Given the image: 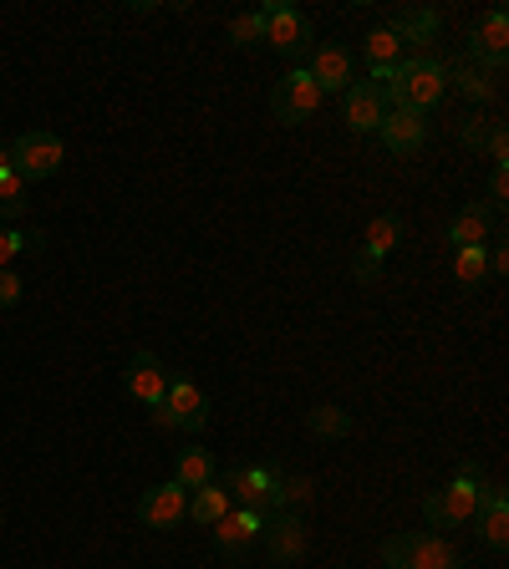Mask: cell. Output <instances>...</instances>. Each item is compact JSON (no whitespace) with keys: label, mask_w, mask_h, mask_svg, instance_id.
<instances>
[{"label":"cell","mask_w":509,"mask_h":569,"mask_svg":"<svg viewBox=\"0 0 509 569\" xmlns=\"http://www.w3.org/2000/svg\"><path fill=\"white\" fill-rule=\"evenodd\" d=\"M469 62L479 72H489V77H499L509 62V15L505 6H495V11H484L479 21H474L469 31Z\"/></svg>","instance_id":"7"},{"label":"cell","mask_w":509,"mask_h":569,"mask_svg":"<svg viewBox=\"0 0 509 569\" xmlns=\"http://www.w3.org/2000/svg\"><path fill=\"white\" fill-rule=\"evenodd\" d=\"M306 433H311V437H347V433H351L347 407H332V402L311 407V412H306Z\"/></svg>","instance_id":"25"},{"label":"cell","mask_w":509,"mask_h":569,"mask_svg":"<svg viewBox=\"0 0 509 569\" xmlns=\"http://www.w3.org/2000/svg\"><path fill=\"white\" fill-rule=\"evenodd\" d=\"M484 204H489V209H505V204H509V168L489 173V199H484Z\"/></svg>","instance_id":"34"},{"label":"cell","mask_w":509,"mask_h":569,"mask_svg":"<svg viewBox=\"0 0 509 569\" xmlns=\"http://www.w3.org/2000/svg\"><path fill=\"white\" fill-rule=\"evenodd\" d=\"M6 173H11V143L0 138V178H6Z\"/></svg>","instance_id":"37"},{"label":"cell","mask_w":509,"mask_h":569,"mask_svg":"<svg viewBox=\"0 0 509 569\" xmlns=\"http://www.w3.org/2000/svg\"><path fill=\"white\" fill-rule=\"evenodd\" d=\"M489 229H495V209L484 199L464 204V209L454 214V225H448V244L454 250H469V244H489Z\"/></svg>","instance_id":"16"},{"label":"cell","mask_w":509,"mask_h":569,"mask_svg":"<svg viewBox=\"0 0 509 569\" xmlns=\"http://www.w3.org/2000/svg\"><path fill=\"white\" fill-rule=\"evenodd\" d=\"M138 524H143V529H178V524H188V489H178V483H153V489L138 499Z\"/></svg>","instance_id":"9"},{"label":"cell","mask_w":509,"mask_h":569,"mask_svg":"<svg viewBox=\"0 0 509 569\" xmlns=\"http://www.w3.org/2000/svg\"><path fill=\"white\" fill-rule=\"evenodd\" d=\"M479 499H484V468L479 463H464L448 489H438V493L423 499V518H429L433 529H458V524H469V518H474Z\"/></svg>","instance_id":"1"},{"label":"cell","mask_w":509,"mask_h":569,"mask_svg":"<svg viewBox=\"0 0 509 569\" xmlns=\"http://www.w3.org/2000/svg\"><path fill=\"white\" fill-rule=\"evenodd\" d=\"M316 107H322V92H316V81L306 77V67H291L275 87H270V118L285 122V128L311 122L316 118Z\"/></svg>","instance_id":"6"},{"label":"cell","mask_w":509,"mask_h":569,"mask_svg":"<svg viewBox=\"0 0 509 569\" xmlns=\"http://www.w3.org/2000/svg\"><path fill=\"white\" fill-rule=\"evenodd\" d=\"M351 275H357V285H377L382 280V260H372V254H351Z\"/></svg>","instance_id":"33"},{"label":"cell","mask_w":509,"mask_h":569,"mask_svg":"<svg viewBox=\"0 0 509 569\" xmlns=\"http://www.w3.org/2000/svg\"><path fill=\"white\" fill-rule=\"evenodd\" d=\"M163 407L178 417V433H204V423H209V402H204V392L194 382H184V376H169Z\"/></svg>","instance_id":"15"},{"label":"cell","mask_w":509,"mask_h":569,"mask_svg":"<svg viewBox=\"0 0 509 569\" xmlns=\"http://www.w3.org/2000/svg\"><path fill=\"white\" fill-rule=\"evenodd\" d=\"M67 163V143L56 133H46V128H31V133H21L11 143V168L26 178V184H41V178H52L56 168Z\"/></svg>","instance_id":"5"},{"label":"cell","mask_w":509,"mask_h":569,"mask_svg":"<svg viewBox=\"0 0 509 569\" xmlns=\"http://www.w3.org/2000/svg\"><path fill=\"white\" fill-rule=\"evenodd\" d=\"M219 489L240 508H254V514H281L285 499H281V473L275 468H229L225 478H215Z\"/></svg>","instance_id":"4"},{"label":"cell","mask_w":509,"mask_h":569,"mask_svg":"<svg viewBox=\"0 0 509 569\" xmlns=\"http://www.w3.org/2000/svg\"><path fill=\"white\" fill-rule=\"evenodd\" d=\"M148 417H153V427H163V433H178V417L163 407V402H153V407H148Z\"/></svg>","instance_id":"35"},{"label":"cell","mask_w":509,"mask_h":569,"mask_svg":"<svg viewBox=\"0 0 509 569\" xmlns=\"http://www.w3.org/2000/svg\"><path fill=\"white\" fill-rule=\"evenodd\" d=\"M509 270V254L505 250H489V280H499Z\"/></svg>","instance_id":"36"},{"label":"cell","mask_w":509,"mask_h":569,"mask_svg":"<svg viewBox=\"0 0 509 569\" xmlns=\"http://www.w3.org/2000/svg\"><path fill=\"white\" fill-rule=\"evenodd\" d=\"M122 386H128V397L153 407V402H163V392H169V366H163L153 351H133V361L122 366Z\"/></svg>","instance_id":"11"},{"label":"cell","mask_w":509,"mask_h":569,"mask_svg":"<svg viewBox=\"0 0 509 569\" xmlns=\"http://www.w3.org/2000/svg\"><path fill=\"white\" fill-rule=\"evenodd\" d=\"M26 194H31V184L26 178H21V173H6V178H0V225H6V219H21V214H26Z\"/></svg>","instance_id":"27"},{"label":"cell","mask_w":509,"mask_h":569,"mask_svg":"<svg viewBox=\"0 0 509 569\" xmlns=\"http://www.w3.org/2000/svg\"><path fill=\"white\" fill-rule=\"evenodd\" d=\"M229 508H235V499H229L219 483H204V489L188 493V518H194V524H219Z\"/></svg>","instance_id":"21"},{"label":"cell","mask_w":509,"mask_h":569,"mask_svg":"<svg viewBox=\"0 0 509 569\" xmlns=\"http://www.w3.org/2000/svg\"><path fill=\"white\" fill-rule=\"evenodd\" d=\"M21 295H26V280L15 275V270H0V310L21 305Z\"/></svg>","instance_id":"30"},{"label":"cell","mask_w":509,"mask_h":569,"mask_svg":"<svg viewBox=\"0 0 509 569\" xmlns=\"http://www.w3.org/2000/svg\"><path fill=\"white\" fill-rule=\"evenodd\" d=\"M306 77L316 81V92H347L351 81H357V56H351V46H342V41H322L316 52H311L306 62Z\"/></svg>","instance_id":"8"},{"label":"cell","mask_w":509,"mask_h":569,"mask_svg":"<svg viewBox=\"0 0 509 569\" xmlns=\"http://www.w3.org/2000/svg\"><path fill=\"white\" fill-rule=\"evenodd\" d=\"M260 539H266V549H270V559H275V565H295V559L306 555V524H301V514H295V508L266 514V529H260Z\"/></svg>","instance_id":"10"},{"label":"cell","mask_w":509,"mask_h":569,"mask_svg":"<svg viewBox=\"0 0 509 569\" xmlns=\"http://www.w3.org/2000/svg\"><path fill=\"white\" fill-rule=\"evenodd\" d=\"M474 518H479V539L489 544V549H505L509 544V493L505 489H484Z\"/></svg>","instance_id":"18"},{"label":"cell","mask_w":509,"mask_h":569,"mask_svg":"<svg viewBox=\"0 0 509 569\" xmlns=\"http://www.w3.org/2000/svg\"><path fill=\"white\" fill-rule=\"evenodd\" d=\"M260 15H266V41H260V46H275L291 67L311 62V52H316V26H311L306 15L295 11V6H285V0H266Z\"/></svg>","instance_id":"2"},{"label":"cell","mask_w":509,"mask_h":569,"mask_svg":"<svg viewBox=\"0 0 509 569\" xmlns=\"http://www.w3.org/2000/svg\"><path fill=\"white\" fill-rule=\"evenodd\" d=\"M229 41H235L240 52H250V46H260V41H266V15H260V11H245V15H235V21H229Z\"/></svg>","instance_id":"28"},{"label":"cell","mask_w":509,"mask_h":569,"mask_svg":"<svg viewBox=\"0 0 509 569\" xmlns=\"http://www.w3.org/2000/svg\"><path fill=\"white\" fill-rule=\"evenodd\" d=\"M377 143L388 147V153H398V158H408V153H418V147L429 143V118L392 107L388 118H382V128H377Z\"/></svg>","instance_id":"13"},{"label":"cell","mask_w":509,"mask_h":569,"mask_svg":"<svg viewBox=\"0 0 509 569\" xmlns=\"http://www.w3.org/2000/svg\"><path fill=\"white\" fill-rule=\"evenodd\" d=\"M342 102H347V128L351 133H377L382 118H388L382 87H372V81H351L347 92H342Z\"/></svg>","instance_id":"14"},{"label":"cell","mask_w":509,"mask_h":569,"mask_svg":"<svg viewBox=\"0 0 509 569\" xmlns=\"http://www.w3.org/2000/svg\"><path fill=\"white\" fill-rule=\"evenodd\" d=\"M46 244V229H11L0 225V270H11L15 254H36Z\"/></svg>","instance_id":"23"},{"label":"cell","mask_w":509,"mask_h":569,"mask_svg":"<svg viewBox=\"0 0 509 569\" xmlns=\"http://www.w3.org/2000/svg\"><path fill=\"white\" fill-rule=\"evenodd\" d=\"M489 128H495V122L464 118V122H458V143H464V147H484V143H489Z\"/></svg>","instance_id":"31"},{"label":"cell","mask_w":509,"mask_h":569,"mask_svg":"<svg viewBox=\"0 0 509 569\" xmlns=\"http://www.w3.org/2000/svg\"><path fill=\"white\" fill-rule=\"evenodd\" d=\"M402 234H408V225H402V214H377L372 225H367V239H362V254H372V260H382V254H392L402 244Z\"/></svg>","instance_id":"19"},{"label":"cell","mask_w":509,"mask_h":569,"mask_svg":"<svg viewBox=\"0 0 509 569\" xmlns=\"http://www.w3.org/2000/svg\"><path fill=\"white\" fill-rule=\"evenodd\" d=\"M362 56H367V67H398V56H402V41L392 36L388 26H377L372 36L362 41Z\"/></svg>","instance_id":"26"},{"label":"cell","mask_w":509,"mask_h":569,"mask_svg":"<svg viewBox=\"0 0 509 569\" xmlns=\"http://www.w3.org/2000/svg\"><path fill=\"white\" fill-rule=\"evenodd\" d=\"M382 565L388 569H464V559L438 534H392L382 544Z\"/></svg>","instance_id":"3"},{"label":"cell","mask_w":509,"mask_h":569,"mask_svg":"<svg viewBox=\"0 0 509 569\" xmlns=\"http://www.w3.org/2000/svg\"><path fill=\"white\" fill-rule=\"evenodd\" d=\"M484 153L495 158V168H509V133H505V122H495V128H489V143H484Z\"/></svg>","instance_id":"32"},{"label":"cell","mask_w":509,"mask_h":569,"mask_svg":"<svg viewBox=\"0 0 509 569\" xmlns=\"http://www.w3.org/2000/svg\"><path fill=\"white\" fill-rule=\"evenodd\" d=\"M281 499H285V508H295V503H311V499H316V478H285L281 473Z\"/></svg>","instance_id":"29"},{"label":"cell","mask_w":509,"mask_h":569,"mask_svg":"<svg viewBox=\"0 0 509 569\" xmlns=\"http://www.w3.org/2000/svg\"><path fill=\"white\" fill-rule=\"evenodd\" d=\"M438 26H443L438 11H398L388 31L402 41V46H413L418 56H429V46L438 41Z\"/></svg>","instance_id":"17"},{"label":"cell","mask_w":509,"mask_h":569,"mask_svg":"<svg viewBox=\"0 0 509 569\" xmlns=\"http://www.w3.org/2000/svg\"><path fill=\"white\" fill-rule=\"evenodd\" d=\"M454 280H458V291H479L484 280H489V244L458 250L454 254Z\"/></svg>","instance_id":"22"},{"label":"cell","mask_w":509,"mask_h":569,"mask_svg":"<svg viewBox=\"0 0 509 569\" xmlns=\"http://www.w3.org/2000/svg\"><path fill=\"white\" fill-rule=\"evenodd\" d=\"M174 483L178 489H204V483H215V458H209V448H184L174 463Z\"/></svg>","instance_id":"20"},{"label":"cell","mask_w":509,"mask_h":569,"mask_svg":"<svg viewBox=\"0 0 509 569\" xmlns=\"http://www.w3.org/2000/svg\"><path fill=\"white\" fill-rule=\"evenodd\" d=\"M448 81H458V92L469 97V102H489V97L499 92V77L479 72L474 62H464V67H448Z\"/></svg>","instance_id":"24"},{"label":"cell","mask_w":509,"mask_h":569,"mask_svg":"<svg viewBox=\"0 0 509 569\" xmlns=\"http://www.w3.org/2000/svg\"><path fill=\"white\" fill-rule=\"evenodd\" d=\"M209 529H215V549H219V555L240 559L245 549L260 539V529H266V514H254V508H229L219 524H209Z\"/></svg>","instance_id":"12"}]
</instances>
